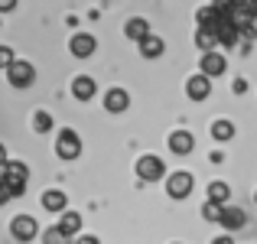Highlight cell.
Returning a JSON list of instances; mask_svg holds the SVG:
<instances>
[{
    "instance_id": "obj_1",
    "label": "cell",
    "mask_w": 257,
    "mask_h": 244,
    "mask_svg": "<svg viewBox=\"0 0 257 244\" xmlns=\"http://www.w3.org/2000/svg\"><path fill=\"white\" fill-rule=\"evenodd\" d=\"M26 179H30L26 163H17V160H13V163H7V166H4V189L13 195V199H17V195L26 189Z\"/></svg>"
},
{
    "instance_id": "obj_2",
    "label": "cell",
    "mask_w": 257,
    "mask_h": 244,
    "mask_svg": "<svg viewBox=\"0 0 257 244\" xmlns=\"http://www.w3.org/2000/svg\"><path fill=\"white\" fill-rule=\"evenodd\" d=\"M137 176L144 182H157V179H163V176H166V163L160 160L157 153H147V157L137 160Z\"/></svg>"
},
{
    "instance_id": "obj_3",
    "label": "cell",
    "mask_w": 257,
    "mask_h": 244,
    "mask_svg": "<svg viewBox=\"0 0 257 244\" xmlns=\"http://www.w3.org/2000/svg\"><path fill=\"white\" fill-rule=\"evenodd\" d=\"M7 78H10L13 88H30L33 81H36V69H33V62H23V59H17V62L7 69Z\"/></svg>"
},
{
    "instance_id": "obj_4",
    "label": "cell",
    "mask_w": 257,
    "mask_h": 244,
    "mask_svg": "<svg viewBox=\"0 0 257 244\" xmlns=\"http://www.w3.org/2000/svg\"><path fill=\"white\" fill-rule=\"evenodd\" d=\"M56 153L62 160H75L78 153H82V140H78V134L72 131V127H65V131H59V140H56Z\"/></svg>"
},
{
    "instance_id": "obj_5",
    "label": "cell",
    "mask_w": 257,
    "mask_h": 244,
    "mask_svg": "<svg viewBox=\"0 0 257 244\" xmlns=\"http://www.w3.org/2000/svg\"><path fill=\"white\" fill-rule=\"evenodd\" d=\"M10 234L17 241H33L39 234V225H36V218L33 215H17V218L10 221Z\"/></svg>"
},
{
    "instance_id": "obj_6",
    "label": "cell",
    "mask_w": 257,
    "mask_h": 244,
    "mask_svg": "<svg viewBox=\"0 0 257 244\" xmlns=\"http://www.w3.org/2000/svg\"><path fill=\"white\" fill-rule=\"evenodd\" d=\"M192 173H173L170 179H166V192H170V199H186L189 192H192Z\"/></svg>"
},
{
    "instance_id": "obj_7",
    "label": "cell",
    "mask_w": 257,
    "mask_h": 244,
    "mask_svg": "<svg viewBox=\"0 0 257 244\" xmlns=\"http://www.w3.org/2000/svg\"><path fill=\"white\" fill-rule=\"evenodd\" d=\"M94 49H98V43H94L91 33H75V36L69 39V52H72V56H78V59L94 56Z\"/></svg>"
},
{
    "instance_id": "obj_8",
    "label": "cell",
    "mask_w": 257,
    "mask_h": 244,
    "mask_svg": "<svg viewBox=\"0 0 257 244\" xmlns=\"http://www.w3.org/2000/svg\"><path fill=\"white\" fill-rule=\"evenodd\" d=\"M127 107H131V94H127L124 88H111V91L104 94V111L107 114H124Z\"/></svg>"
},
{
    "instance_id": "obj_9",
    "label": "cell",
    "mask_w": 257,
    "mask_h": 244,
    "mask_svg": "<svg viewBox=\"0 0 257 244\" xmlns=\"http://www.w3.org/2000/svg\"><path fill=\"white\" fill-rule=\"evenodd\" d=\"M186 94L192 101H205L208 94H212V78H205L202 72H199V75H192V78L186 81Z\"/></svg>"
},
{
    "instance_id": "obj_10",
    "label": "cell",
    "mask_w": 257,
    "mask_h": 244,
    "mask_svg": "<svg viewBox=\"0 0 257 244\" xmlns=\"http://www.w3.org/2000/svg\"><path fill=\"white\" fill-rule=\"evenodd\" d=\"M199 69H202V75H205V78H215V75H221V72L228 69V59L218 56V52H208V56H202Z\"/></svg>"
},
{
    "instance_id": "obj_11",
    "label": "cell",
    "mask_w": 257,
    "mask_h": 244,
    "mask_svg": "<svg viewBox=\"0 0 257 244\" xmlns=\"http://www.w3.org/2000/svg\"><path fill=\"white\" fill-rule=\"evenodd\" d=\"M221 225H225L228 231H238V228H244V225H247L244 208H238V205H225V212H221Z\"/></svg>"
},
{
    "instance_id": "obj_12",
    "label": "cell",
    "mask_w": 257,
    "mask_h": 244,
    "mask_svg": "<svg viewBox=\"0 0 257 244\" xmlns=\"http://www.w3.org/2000/svg\"><path fill=\"white\" fill-rule=\"evenodd\" d=\"M195 43H199L202 56L215 52V46H218V30H215V26H199V33H195Z\"/></svg>"
},
{
    "instance_id": "obj_13",
    "label": "cell",
    "mask_w": 257,
    "mask_h": 244,
    "mask_svg": "<svg viewBox=\"0 0 257 244\" xmlns=\"http://www.w3.org/2000/svg\"><path fill=\"white\" fill-rule=\"evenodd\" d=\"M192 147H195V140H192V134H189V131H176L173 137H170V150L179 153V157L192 153Z\"/></svg>"
},
{
    "instance_id": "obj_14",
    "label": "cell",
    "mask_w": 257,
    "mask_h": 244,
    "mask_svg": "<svg viewBox=\"0 0 257 244\" xmlns=\"http://www.w3.org/2000/svg\"><path fill=\"white\" fill-rule=\"evenodd\" d=\"M124 33H127L131 39H137V43H144L147 36H153V33H150V23H147L144 17H134V20H127Z\"/></svg>"
},
{
    "instance_id": "obj_15",
    "label": "cell",
    "mask_w": 257,
    "mask_h": 244,
    "mask_svg": "<svg viewBox=\"0 0 257 244\" xmlns=\"http://www.w3.org/2000/svg\"><path fill=\"white\" fill-rule=\"evenodd\" d=\"M43 208L46 212H65V192L62 189H46L43 192Z\"/></svg>"
},
{
    "instance_id": "obj_16",
    "label": "cell",
    "mask_w": 257,
    "mask_h": 244,
    "mask_svg": "<svg viewBox=\"0 0 257 244\" xmlns=\"http://www.w3.org/2000/svg\"><path fill=\"white\" fill-rule=\"evenodd\" d=\"M228 195H231V189H228V182H221V179L208 182V199H205V202H215V205H221V208H225Z\"/></svg>"
},
{
    "instance_id": "obj_17",
    "label": "cell",
    "mask_w": 257,
    "mask_h": 244,
    "mask_svg": "<svg viewBox=\"0 0 257 244\" xmlns=\"http://www.w3.org/2000/svg\"><path fill=\"white\" fill-rule=\"evenodd\" d=\"M59 231H62V234H69V238H75V234L82 231V215H78V212H62Z\"/></svg>"
},
{
    "instance_id": "obj_18",
    "label": "cell",
    "mask_w": 257,
    "mask_h": 244,
    "mask_svg": "<svg viewBox=\"0 0 257 244\" xmlns=\"http://www.w3.org/2000/svg\"><path fill=\"white\" fill-rule=\"evenodd\" d=\"M72 94H75L78 101H88V98H94V78H88V75H78L75 81H72Z\"/></svg>"
},
{
    "instance_id": "obj_19",
    "label": "cell",
    "mask_w": 257,
    "mask_h": 244,
    "mask_svg": "<svg viewBox=\"0 0 257 244\" xmlns=\"http://www.w3.org/2000/svg\"><path fill=\"white\" fill-rule=\"evenodd\" d=\"M163 49H166V43L160 36H147L144 43H140V56L144 59H157V56H163Z\"/></svg>"
},
{
    "instance_id": "obj_20",
    "label": "cell",
    "mask_w": 257,
    "mask_h": 244,
    "mask_svg": "<svg viewBox=\"0 0 257 244\" xmlns=\"http://www.w3.org/2000/svg\"><path fill=\"white\" fill-rule=\"evenodd\" d=\"M212 137L218 140V144L234 140V124H231V120H215V124H212Z\"/></svg>"
},
{
    "instance_id": "obj_21",
    "label": "cell",
    "mask_w": 257,
    "mask_h": 244,
    "mask_svg": "<svg viewBox=\"0 0 257 244\" xmlns=\"http://www.w3.org/2000/svg\"><path fill=\"white\" fill-rule=\"evenodd\" d=\"M33 131H36V134H49L52 131V114L49 111H36V117H33Z\"/></svg>"
},
{
    "instance_id": "obj_22",
    "label": "cell",
    "mask_w": 257,
    "mask_h": 244,
    "mask_svg": "<svg viewBox=\"0 0 257 244\" xmlns=\"http://www.w3.org/2000/svg\"><path fill=\"white\" fill-rule=\"evenodd\" d=\"M43 244H72V238H69V234H62V231H59V225H56V228H49V231L43 234Z\"/></svg>"
},
{
    "instance_id": "obj_23",
    "label": "cell",
    "mask_w": 257,
    "mask_h": 244,
    "mask_svg": "<svg viewBox=\"0 0 257 244\" xmlns=\"http://www.w3.org/2000/svg\"><path fill=\"white\" fill-rule=\"evenodd\" d=\"M221 212H225V208L215 205V202H205V205H202V218L205 221H221Z\"/></svg>"
},
{
    "instance_id": "obj_24",
    "label": "cell",
    "mask_w": 257,
    "mask_h": 244,
    "mask_svg": "<svg viewBox=\"0 0 257 244\" xmlns=\"http://www.w3.org/2000/svg\"><path fill=\"white\" fill-rule=\"evenodd\" d=\"M17 62V56H13L10 46H0V69H10V65Z\"/></svg>"
},
{
    "instance_id": "obj_25",
    "label": "cell",
    "mask_w": 257,
    "mask_h": 244,
    "mask_svg": "<svg viewBox=\"0 0 257 244\" xmlns=\"http://www.w3.org/2000/svg\"><path fill=\"white\" fill-rule=\"evenodd\" d=\"M75 244H101L98 238H94V234H78V241Z\"/></svg>"
},
{
    "instance_id": "obj_26",
    "label": "cell",
    "mask_w": 257,
    "mask_h": 244,
    "mask_svg": "<svg viewBox=\"0 0 257 244\" xmlns=\"http://www.w3.org/2000/svg\"><path fill=\"white\" fill-rule=\"evenodd\" d=\"M13 7H17V0H0V13H4V10H13Z\"/></svg>"
},
{
    "instance_id": "obj_27",
    "label": "cell",
    "mask_w": 257,
    "mask_h": 244,
    "mask_svg": "<svg viewBox=\"0 0 257 244\" xmlns=\"http://www.w3.org/2000/svg\"><path fill=\"white\" fill-rule=\"evenodd\" d=\"M212 244H234V241H231V238H228V234H218V238H215Z\"/></svg>"
},
{
    "instance_id": "obj_28",
    "label": "cell",
    "mask_w": 257,
    "mask_h": 244,
    "mask_svg": "<svg viewBox=\"0 0 257 244\" xmlns=\"http://www.w3.org/2000/svg\"><path fill=\"white\" fill-rule=\"evenodd\" d=\"M0 166H7V150H4V144H0Z\"/></svg>"
},
{
    "instance_id": "obj_29",
    "label": "cell",
    "mask_w": 257,
    "mask_h": 244,
    "mask_svg": "<svg viewBox=\"0 0 257 244\" xmlns=\"http://www.w3.org/2000/svg\"><path fill=\"white\" fill-rule=\"evenodd\" d=\"M0 182H4V166H0Z\"/></svg>"
},
{
    "instance_id": "obj_30",
    "label": "cell",
    "mask_w": 257,
    "mask_h": 244,
    "mask_svg": "<svg viewBox=\"0 0 257 244\" xmlns=\"http://www.w3.org/2000/svg\"><path fill=\"white\" fill-rule=\"evenodd\" d=\"M254 199H257V192H254Z\"/></svg>"
}]
</instances>
